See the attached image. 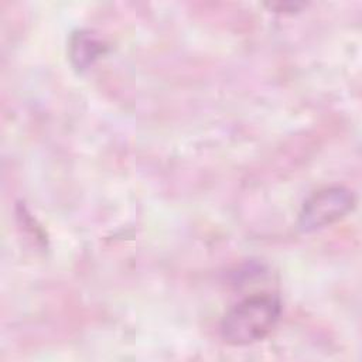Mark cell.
I'll list each match as a JSON object with an SVG mask.
<instances>
[{
    "label": "cell",
    "instance_id": "3",
    "mask_svg": "<svg viewBox=\"0 0 362 362\" xmlns=\"http://www.w3.org/2000/svg\"><path fill=\"white\" fill-rule=\"evenodd\" d=\"M102 52V42L89 31L81 30L71 37L69 57L78 69L88 68Z\"/></svg>",
    "mask_w": 362,
    "mask_h": 362
},
{
    "label": "cell",
    "instance_id": "2",
    "mask_svg": "<svg viewBox=\"0 0 362 362\" xmlns=\"http://www.w3.org/2000/svg\"><path fill=\"white\" fill-rule=\"evenodd\" d=\"M354 206L355 197L349 189L339 185L321 188L304 201L298 214V228L303 232L322 229L342 219Z\"/></svg>",
    "mask_w": 362,
    "mask_h": 362
},
{
    "label": "cell",
    "instance_id": "1",
    "mask_svg": "<svg viewBox=\"0 0 362 362\" xmlns=\"http://www.w3.org/2000/svg\"><path fill=\"white\" fill-rule=\"evenodd\" d=\"M281 315L280 298L273 293H256L233 304L222 317V339L235 346L250 345L264 339Z\"/></svg>",
    "mask_w": 362,
    "mask_h": 362
}]
</instances>
